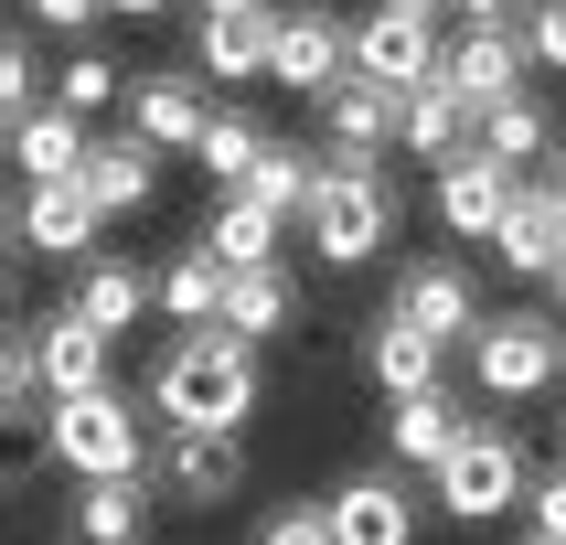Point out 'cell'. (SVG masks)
<instances>
[{"label": "cell", "instance_id": "cell-16", "mask_svg": "<svg viewBox=\"0 0 566 545\" xmlns=\"http://www.w3.org/2000/svg\"><path fill=\"white\" fill-rule=\"evenodd\" d=\"M160 160H171L160 139L118 128V139H96V150H86V171H75V182L96 192V214L118 224V214H150V203H160Z\"/></svg>", "mask_w": 566, "mask_h": 545}, {"label": "cell", "instance_id": "cell-42", "mask_svg": "<svg viewBox=\"0 0 566 545\" xmlns=\"http://www.w3.org/2000/svg\"><path fill=\"white\" fill-rule=\"evenodd\" d=\"M545 300H556V311H566V256H556V279H545Z\"/></svg>", "mask_w": 566, "mask_h": 545}, {"label": "cell", "instance_id": "cell-23", "mask_svg": "<svg viewBox=\"0 0 566 545\" xmlns=\"http://www.w3.org/2000/svg\"><path fill=\"white\" fill-rule=\"evenodd\" d=\"M556 256H566V214L545 203V182H524L513 214L492 224V268H503V279H556Z\"/></svg>", "mask_w": 566, "mask_h": 545}, {"label": "cell", "instance_id": "cell-34", "mask_svg": "<svg viewBox=\"0 0 566 545\" xmlns=\"http://www.w3.org/2000/svg\"><path fill=\"white\" fill-rule=\"evenodd\" d=\"M256 545H343V535H332V503H279L256 524Z\"/></svg>", "mask_w": 566, "mask_h": 545}, {"label": "cell", "instance_id": "cell-38", "mask_svg": "<svg viewBox=\"0 0 566 545\" xmlns=\"http://www.w3.org/2000/svg\"><path fill=\"white\" fill-rule=\"evenodd\" d=\"M460 11H471V22H524L535 0H460Z\"/></svg>", "mask_w": 566, "mask_h": 545}, {"label": "cell", "instance_id": "cell-18", "mask_svg": "<svg viewBox=\"0 0 566 545\" xmlns=\"http://www.w3.org/2000/svg\"><path fill=\"white\" fill-rule=\"evenodd\" d=\"M268 54H279V11H203L192 22V64L214 86H268Z\"/></svg>", "mask_w": 566, "mask_h": 545}, {"label": "cell", "instance_id": "cell-27", "mask_svg": "<svg viewBox=\"0 0 566 545\" xmlns=\"http://www.w3.org/2000/svg\"><path fill=\"white\" fill-rule=\"evenodd\" d=\"M289 235V214H268L256 192H214V224H203V247L224 256V268H268Z\"/></svg>", "mask_w": 566, "mask_h": 545}, {"label": "cell", "instance_id": "cell-32", "mask_svg": "<svg viewBox=\"0 0 566 545\" xmlns=\"http://www.w3.org/2000/svg\"><path fill=\"white\" fill-rule=\"evenodd\" d=\"M256 150H268V128H256L247 107H214V128H203V150H192V160L214 171V192H235L256 171Z\"/></svg>", "mask_w": 566, "mask_h": 545}, {"label": "cell", "instance_id": "cell-36", "mask_svg": "<svg viewBox=\"0 0 566 545\" xmlns=\"http://www.w3.org/2000/svg\"><path fill=\"white\" fill-rule=\"evenodd\" d=\"M524 43H535V75H566V0H535L524 11Z\"/></svg>", "mask_w": 566, "mask_h": 545}, {"label": "cell", "instance_id": "cell-35", "mask_svg": "<svg viewBox=\"0 0 566 545\" xmlns=\"http://www.w3.org/2000/svg\"><path fill=\"white\" fill-rule=\"evenodd\" d=\"M22 22H32V32H64V43H86V32L107 22V0H22Z\"/></svg>", "mask_w": 566, "mask_h": 545}, {"label": "cell", "instance_id": "cell-8", "mask_svg": "<svg viewBox=\"0 0 566 545\" xmlns=\"http://www.w3.org/2000/svg\"><path fill=\"white\" fill-rule=\"evenodd\" d=\"M107 214H96L86 182H22L11 192V256H54V268H86Z\"/></svg>", "mask_w": 566, "mask_h": 545}, {"label": "cell", "instance_id": "cell-1", "mask_svg": "<svg viewBox=\"0 0 566 545\" xmlns=\"http://www.w3.org/2000/svg\"><path fill=\"white\" fill-rule=\"evenodd\" d=\"M256 396H268L256 343H247V332H224V321L182 332V343L150 364V417H160V428H247Z\"/></svg>", "mask_w": 566, "mask_h": 545}, {"label": "cell", "instance_id": "cell-33", "mask_svg": "<svg viewBox=\"0 0 566 545\" xmlns=\"http://www.w3.org/2000/svg\"><path fill=\"white\" fill-rule=\"evenodd\" d=\"M43 107V64H32V32L0 43V118H32Z\"/></svg>", "mask_w": 566, "mask_h": 545}, {"label": "cell", "instance_id": "cell-11", "mask_svg": "<svg viewBox=\"0 0 566 545\" xmlns=\"http://www.w3.org/2000/svg\"><path fill=\"white\" fill-rule=\"evenodd\" d=\"M385 311H407L417 332H439L449 353H471V332L492 311H481V289H471V268H460V256H407V268H396V300H385Z\"/></svg>", "mask_w": 566, "mask_h": 545}, {"label": "cell", "instance_id": "cell-30", "mask_svg": "<svg viewBox=\"0 0 566 545\" xmlns=\"http://www.w3.org/2000/svg\"><path fill=\"white\" fill-rule=\"evenodd\" d=\"M128 86H139V75H128L118 54H96V43H75V54L54 64V96L75 107V118H107V107H128Z\"/></svg>", "mask_w": 566, "mask_h": 545}, {"label": "cell", "instance_id": "cell-43", "mask_svg": "<svg viewBox=\"0 0 566 545\" xmlns=\"http://www.w3.org/2000/svg\"><path fill=\"white\" fill-rule=\"evenodd\" d=\"M417 11H460V0H417Z\"/></svg>", "mask_w": 566, "mask_h": 545}, {"label": "cell", "instance_id": "cell-6", "mask_svg": "<svg viewBox=\"0 0 566 545\" xmlns=\"http://www.w3.org/2000/svg\"><path fill=\"white\" fill-rule=\"evenodd\" d=\"M150 481L182 513H224L247 492V439H235V428H160L150 439Z\"/></svg>", "mask_w": 566, "mask_h": 545}, {"label": "cell", "instance_id": "cell-2", "mask_svg": "<svg viewBox=\"0 0 566 545\" xmlns=\"http://www.w3.org/2000/svg\"><path fill=\"white\" fill-rule=\"evenodd\" d=\"M396 182H385L375 160H353V150H332L321 160V192H311V214H300V235L321 247V268H364L375 247H396Z\"/></svg>", "mask_w": 566, "mask_h": 545}, {"label": "cell", "instance_id": "cell-25", "mask_svg": "<svg viewBox=\"0 0 566 545\" xmlns=\"http://www.w3.org/2000/svg\"><path fill=\"white\" fill-rule=\"evenodd\" d=\"M289 321H300V279H289L279 256H268V268H235V289H224V332H247V343H279Z\"/></svg>", "mask_w": 566, "mask_h": 545}, {"label": "cell", "instance_id": "cell-14", "mask_svg": "<svg viewBox=\"0 0 566 545\" xmlns=\"http://www.w3.org/2000/svg\"><path fill=\"white\" fill-rule=\"evenodd\" d=\"M171 503L150 471H107V481H75V503H64V524H75V545H150V513Z\"/></svg>", "mask_w": 566, "mask_h": 545}, {"label": "cell", "instance_id": "cell-40", "mask_svg": "<svg viewBox=\"0 0 566 545\" xmlns=\"http://www.w3.org/2000/svg\"><path fill=\"white\" fill-rule=\"evenodd\" d=\"M535 182H545V203H556V214H566V150H556V160H545Z\"/></svg>", "mask_w": 566, "mask_h": 545}, {"label": "cell", "instance_id": "cell-26", "mask_svg": "<svg viewBox=\"0 0 566 545\" xmlns=\"http://www.w3.org/2000/svg\"><path fill=\"white\" fill-rule=\"evenodd\" d=\"M224 289H235V268H224V256L192 235V247L160 268V311L182 321V332H203V321H224Z\"/></svg>", "mask_w": 566, "mask_h": 545}, {"label": "cell", "instance_id": "cell-15", "mask_svg": "<svg viewBox=\"0 0 566 545\" xmlns=\"http://www.w3.org/2000/svg\"><path fill=\"white\" fill-rule=\"evenodd\" d=\"M460 439H471V396H449V385L385 396V449H396V471H439Z\"/></svg>", "mask_w": 566, "mask_h": 545}, {"label": "cell", "instance_id": "cell-5", "mask_svg": "<svg viewBox=\"0 0 566 545\" xmlns=\"http://www.w3.org/2000/svg\"><path fill=\"white\" fill-rule=\"evenodd\" d=\"M471 385L492 407H535L545 385H566V321L545 311H492L471 332Z\"/></svg>", "mask_w": 566, "mask_h": 545}, {"label": "cell", "instance_id": "cell-24", "mask_svg": "<svg viewBox=\"0 0 566 545\" xmlns=\"http://www.w3.org/2000/svg\"><path fill=\"white\" fill-rule=\"evenodd\" d=\"M321 118H332V150L375 160L385 139H396V118H407V96H396V86H375V75H343V86L321 96Z\"/></svg>", "mask_w": 566, "mask_h": 545}, {"label": "cell", "instance_id": "cell-4", "mask_svg": "<svg viewBox=\"0 0 566 545\" xmlns=\"http://www.w3.org/2000/svg\"><path fill=\"white\" fill-rule=\"evenodd\" d=\"M428 503H439L449 524H503V513H524V503H535V460H524V439L471 417V439L428 471Z\"/></svg>", "mask_w": 566, "mask_h": 545}, {"label": "cell", "instance_id": "cell-13", "mask_svg": "<svg viewBox=\"0 0 566 545\" xmlns=\"http://www.w3.org/2000/svg\"><path fill=\"white\" fill-rule=\"evenodd\" d=\"M439 75L471 96V107H503V96H524V75H535V43H524V22H471L449 43Z\"/></svg>", "mask_w": 566, "mask_h": 545}, {"label": "cell", "instance_id": "cell-41", "mask_svg": "<svg viewBox=\"0 0 566 545\" xmlns=\"http://www.w3.org/2000/svg\"><path fill=\"white\" fill-rule=\"evenodd\" d=\"M203 11H279V0H203Z\"/></svg>", "mask_w": 566, "mask_h": 545}, {"label": "cell", "instance_id": "cell-20", "mask_svg": "<svg viewBox=\"0 0 566 545\" xmlns=\"http://www.w3.org/2000/svg\"><path fill=\"white\" fill-rule=\"evenodd\" d=\"M86 150H96V118H75L64 96L32 107V118H11V171H22V182H75Z\"/></svg>", "mask_w": 566, "mask_h": 545}, {"label": "cell", "instance_id": "cell-19", "mask_svg": "<svg viewBox=\"0 0 566 545\" xmlns=\"http://www.w3.org/2000/svg\"><path fill=\"white\" fill-rule=\"evenodd\" d=\"M364 375H375L385 396H428V385H449V343L417 332L407 311H375V332H364Z\"/></svg>", "mask_w": 566, "mask_h": 545}, {"label": "cell", "instance_id": "cell-28", "mask_svg": "<svg viewBox=\"0 0 566 545\" xmlns=\"http://www.w3.org/2000/svg\"><path fill=\"white\" fill-rule=\"evenodd\" d=\"M481 150H503L513 171H524V160H556V107H545L535 86L503 96V107H481Z\"/></svg>", "mask_w": 566, "mask_h": 545}, {"label": "cell", "instance_id": "cell-10", "mask_svg": "<svg viewBox=\"0 0 566 545\" xmlns=\"http://www.w3.org/2000/svg\"><path fill=\"white\" fill-rule=\"evenodd\" d=\"M513 192H524V171H513L503 150H460V160H439V192H428V203H439V224L449 235H460V247H492V224L513 214Z\"/></svg>", "mask_w": 566, "mask_h": 545}, {"label": "cell", "instance_id": "cell-7", "mask_svg": "<svg viewBox=\"0 0 566 545\" xmlns=\"http://www.w3.org/2000/svg\"><path fill=\"white\" fill-rule=\"evenodd\" d=\"M449 64V43H439V11H417V0H375L364 22H353V75H375V86H396V96H417L428 75Z\"/></svg>", "mask_w": 566, "mask_h": 545}, {"label": "cell", "instance_id": "cell-39", "mask_svg": "<svg viewBox=\"0 0 566 545\" xmlns=\"http://www.w3.org/2000/svg\"><path fill=\"white\" fill-rule=\"evenodd\" d=\"M118 22H160V11H182V0H107Z\"/></svg>", "mask_w": 566, "mask_h": 545}, {"label": "cell", "instance_id": "cell-9", "mask_svg": "<svg viewBox=\"0 0 566 545\" xmlns=\"http://www.w3.org/2000/svg\"><path fill=\"white\" fill-rule=\"evenodd\" d=\"M353 75V22L343 11H321V0H289L279 11V54H268V86H289V96H332Z\"/></svg>", "mask_w": 566, "mask_h": 545}, {"label": "cell", "instance_id": "cell-37", "mask_svg": "<svg viewBox=\"0 0 566 545\" xmlns=\"http://www.w3.org/2000/svg\"><path fill=\"white\" fill-rule=\"evenodd\" d=\"M524 513H535V535H556V545H566V471H545V481H535V503H524Z\"/></svg>", "mask_w": 566, "mask_h": 545}, {"label": "cell", "instance_id": "cell-31", "mask_svg": "<svg viewBox=\"0 0 566 545\" xmlns=\"http://www.w3.org/2000/svg\"><path fill=\"white\" fill-rule=\"evenodd\" d=\"M43 343H32V321H11V343H0V417L11 428H43Z\"/></svg>", "mask_w": 566, "mask_h": 545}, {"label": "cell", "instance_id": "cell-17", "mask_svg": "<svg viewBox=\"0 0 566 545\" xmlns=\"http://www.w3.org/2000/svg\"><path fill=\"white\" fill-rule=\"evenodd\" d=\"M332 535H343V545H417L407 471H353L343 492H332Z\"/></svg>", "mask_w": 566, "mask_h": 545}, {"label": "cell", "instance_id": "cell-3", "mask_svg": "<svg viewBox=\"0 0 566 545\" xmlns=\"http://www.w3.org/2000/svg\"><path fill=\"white\" fill-rule=\"evenodd\" d=\"M150 417H139V396H118V385H96V396H54L43 407V449H54L64 481H107V471H150Z\"/></svg>", "mask_w": 566, "mask_h": 545}, {"label": "cell", "instance_id": "cell-21", "mask_svg": "<svg viewBox=\"0 0 566 545\" xmlns=\"http://www.w3.org/2000/svg\"><path fill=\"white\" fill-rule=\"evenodd\" d=\"M75 311L96 321V332H139V311H160V268H139V256H107L96 247L86 268H75Z\"/></svg>", "mask_w": 566, "mask_h": 545}, {"label": "cell", "instance_id": "cell-12", "mask_svg": "<svg viewBox=\"0 0 566 545\" xmlns=\"http://www.w3.org/2000/svg\"><path fill=\"white\" fill-rule=\"evenodd\" d=\"M128 128L160 139V150H203V128H214V75H203V64L139 75V86H128Z\"/></svg>", "mask_w": 566, "mask_h": 545}, {"label": "cell", "instance_id": "cell-22", "mask_svg": "<svg viewBox=\"0 0 566 545\" xmlns=\"http://www.w3.org/2000/svg\"><path fill=\"white\" fill-rule=\"evenodd\" d=\"M471 139H481V107L449 86V75H428V86L407 96V118H396V150H407V160H428V171H439V160H460Z\"/></svg>", "mask_w": 566, "mask_h": 545}, {"label": "cell", "instance_id": "cell-29", "mask_svg": "<svg viewBox=\"0 0 566 545\" xmlns=\"http://www.w3.org/2000/svg\"><path fill=\"white\" fill-rule=\"evenodd\" d=\"M235 192H256L268 214H289V224H300V214H311V192H321V160L300 150V139H268V150H256V171H247Z\"/></svg>", "mask_w": 566, "mask_h": 545}]
</instances>
